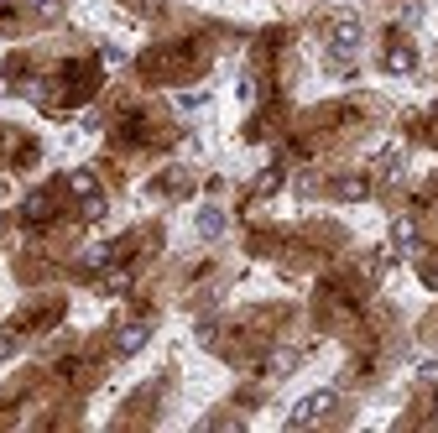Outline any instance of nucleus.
Returning a JSON list of instances; mask_svg holds the SVG:
<instances>
[{
    "label": "nucleus",
    "instance_id": "obj_5",
    "mask_svg": "<svg viewBox=\"0 0 438 433\" xmlns=\"http://www.w3.org/2000/svg\"><path fill=\"white\" fill-rule=\"evenodd\" d=\"M387 68H391V73H407V68H413V52H391Z\"/></svg>",
    "mask_w": 438,
    "mask_h": 433
},
{
    "label": "nucleus",
    "instance_id": "obj_2",
    "mask_svg": "<svg viewBox=\"0 0 438 433\" xmlns=\"http://www.w3.org/2000/svg\"><path fill=\"white\" fill-rule=\"evenodd\" d=\"M324 408H329V391H324V397H308V402H303L298 413H292V423H308V417H318Z\"/></svg>",
    "mask_w": 438,
    "mask_h": 433
},
{
    "label": "nucleus",
    "instance_id": "obj_1",
    "mask_svg": "<svg viewBox=\"0 0 438 433\" xmlns=\"http://www.w3.org/2000/svg\"><path fill=\"white\" fill-rule=\"evenodd\" d=\"M329 47H334V52H355V47H360V21L339 16L334 26H329Z\"/></svg>",
    "mask_w": 438,
    "mask_h": 433
},
{
    "label": "nucleus",
    "instance_id": "obj_3",
    "mask_svg": "<svg viewBox=\"0 0 438 433\" xmlns=\"http://www.w3.org/2000/svg\"><path fill=\"white\" fill-rule=\"evenodd\" d=\"M146 345V324H130V329H121V350L130 355V350H141Z\"/></svg>",
    "mask_w": 438,
    "mask_h": 433
},
{
    "label": "nucleus",
    "instance_id": "obj_6",
    "mask_svg": "<svg viewBox=\"0 0 438 433\" xmlns=\"http://www.w3.org/2000/svg\"><path fill=\"white\" fill-rule=\"evenodd\" d=\"M32 6H42V11H58V0H32Z\"/></svg>",
    "mask_w": 438,
    "mask_h": 433
},
{
    "label": "nucleus",
    "instance_id": "obj_4",
    "mask_svg": "<svg viewBox=\"0 0 438 433\" xmlns=\"http://www.w3.org/2000/svg\"><path fill=\"white\" fill-rule=\"evenodd\" d=\"M224 230V219H219V209H204V214H198V235H209V240H214V235Z\"/></svg>",
    "mask_w": 438,
    "mask_h": 433
}]
</instances>
